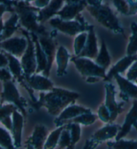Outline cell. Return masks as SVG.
<instances>
[{
  "label": "cell",
  "instance_id": "cell-1",
  "mask_svg": "<svg viewBox=\"0 0 137 149\" xmlns=\"http://www.w3.org/2000/svg\"><path fill=\"white\" fill-rule=\"evenodd\" d=\"M79 96L77 92L54 87L47 94L41 92L39 100L33 102L32 106L36 110L45 107L50 115L57 116L67 107L75 102Z\"/></svg>",
  "mask_w": 137,
  "mask_h": 149
},
{
  "label": "cell",
  "instance_id": "cell-2",
  "mask_svg": "<svg viewBox=\"0 0 137 149\" xmlns=\"http://www.w3.org/2000/svg\"><path fill=\"white\" fill-rule=\"evenodd\" d=\"M15 12L19 16L22 26L31 33L38 36H48L46 29L38 21L37 12L40 9L30 5L28 2L21 1L14 4Z\"/></svg>",
  "mask_w": 137,
  "mask_h": 149
},
{
  "label": "cell",
  "instance_id": "cell-3",
  "mask_svg": "<svg viewBox=\"0 0 137 149\" xmlns=\"http://www.w3.org/2000/svg\"><path fill=\"white\" fill-rule=\"evenodd\" d=\"M87 10L100 23L115 33H122L123 30L120 26L118 18L114 15L111 8L105 5L97 7L87 6Z\"/></svg>",
  "mask_w": 137,
  "mask_h": 149
},
{
  "label": "cell",
  "instance_id": "cell-4",
  "mask_svg": "<svg viewBox=\"0 0 137 149\" xmlns=\"http://www.w3.org/2000/svg\"><path fill=\"white\" fill-rule=\"evenodd\" d=\"M77 17L78 20L70 21V20H63L60 18H54L50 20V24L51 26L70 36H74L78 33L84 32L88 30L89 27L83 19H80V15H78Z\"/></svg>",
  "mask_w": 137,
  "mask_h": 149
},
{
  "label": "cell",
  "instance_id": "cell-5",
  "mask_svg": "<svg viewBox=\"0 0 137 149\" xmlns=\"http://www.w3.org/2000/svg\"><path fill=\"white\" fill-rule=\"evenodd\" d=\"M23 33L26 36V39L28 40V47L22 57L21 64L24 72V78L28 77L36 72L37 62L35 57V44L32 38H30V35L26 31H22Z\"/></svg>",
  "mask_w": 137,
  "mask_h": 149
},
{
  "label": "cell",
  "instance_id": "cell-6",
  "mask_svg": "<svg viewBox=\"0 0 137 149\" xmlns=\"http://www.w3.org/2000/svg\"><path fill=\"white\" fill-rule=\"evenodd\" d=\"M71 61L74 62L78 71L82 76L86 77H94L105 78L106 77V70L98 66L90 59L87 58L74 57Z\"/></svg>",
  "mask_w": 137,
  "mask_h": 149
},
{
  "label": "cell",
  "instance_id": "cell-7",
  "mask_svg": "<svg viewBox=\"0 0 137 149\" xmlns=\"http://www.w3.org/2000/svg\"><path fill=\"white\" fill-rule=\"evenodd\" d=\"M1 102H9L13 103L24 117L27 116L25 109L26 100L20 96L18 90L15 87L14 83L12 81H8L3 84V91L1 94Z\"/></svg>",
  "mask_w": 137,
  "mask_h": 149
},
{
  "label": "cell",
  "instance_id": "cell-8",
  "mask_svg": "<svg viewBox=\"0 0 137 149\" xmlns=\"http://www.w3.org/2000/svg\"><path fill=\"white\" fill-rule=\"evenodd\" d=\"M105 102L108 110L111 113V123H112L117 118L119 114L123 111L124 102L117 103L115 98V87L111 82H108L105 84Z\"/></svg>",
  "mask_w": 137,
  "mask_h": 149
},
{
  "label": "cell",
  "instance_id": "cell-9",
  "mask_svg": "<svg viewBox=\"0 0 137 149\" xmlns=\"http://www.w3.org/2000/svg\"><path fill=\"white\" fill-rule=\"evenodd\" d=\"M39 42L44 52L46 54L47 60H48V66L46 70L43 72V74L46 77H49L51 66L56 56V44L54 41L52 37L48 36H39L38 38Z\"/></svg>",
  "mask_w": 137,
  "mask_h": 149
},
{
  "label": "cell",
  "instance_id": "cell-10",
  "mask_svg": "<svg viewBox=\"0 0 137 149\" xmlns=\"http://www.w3.org/2000/svg\"><path fill=\"white\" fill-rule=\"evenodd\" d=\"M91 112V110L81 106L76 105L74 104H72L67 107L63 111L58 115L57 118L55 119L54 123L57 127L64 125V123H67L68 121L71 120L73 118H76L80 115L89 113Z\"/></svg>",
  "mask_w": 137,
  "mask_h": 149
},
{
  "label": "cell",
  "instance_id": "cell-11",
  "mask_svg": "<svg viewBox=\"0 0 137 149\" xmlns=\"http://www.w3.org/2000/svg\"><path fill=\"white\" fill-rule=\"evenodd\" d=\"M0 46L12 55L20 57L24 55L28 47V40L24 38H13L1 42Z\"/></svg>",
  "mask_w": 137,
  "mask_h": 149
},
{
  "label": "cell",
  "instance_id": "cell-12",
  "mask_svg": "<svg viewBox=\"0 0 137 149\" xmlns=\"http://www.w3.org/2000/svg\"><path fill=\"white\" fill-rule=\"evenodd\" d=\"M132 126L137 130V100L133 102L131 110L126 115L124 124L121 126L118 134L115 138L116 141L123 139L131 131Z\"/></svg>",
  "mask_w": 137,
  "mask_h": 149
},
{
  "label": "cell",
  "instance_id": "cell-13",
  "mask_svg": "<svg viewBox=\"0 0 137 149\" xmlns=\"http://www.w3.org/2000/svg\"><path fill=\"white\" fill-rule=\"evenodd\" d=\"M27 85L32 90L38 91H50L54 88V83L46 76L33 74L28 77H24Z\"/></svg>",
  "mask_w": 137,
  "mask_h": 149
},
{
  "label": "cell",
  "instance_id": "cell-14",
  "mask_svg": "<svg viewBox=\"0 0 137 149\" xmlns=\"http://www.w3.org/2000/svg\"><path fill=\"white\" fill-rule=\"evenodd\" d=\"M48 134V129L46 126L38 125L35 126L32 134L26 143L30 144L35 149H43Z\"/></svg>",
  "mask_w": 137,
  "mask_h": 149
},
{
  "label": "cell",
  "instance_id": "cell-15",
  "mask_svg": "<svg viewBox=\"0 0 137 149\" xmlns=\"http://www.w3.org/2000/svg\"><path fill=\"white\" fill-rule=\"evenodd\" d=\"M88 34L86 40V43L82 52L76 57L87 58L89 59H94L98 56L97 39H96L95 33H94V27L90 26L88 29Z\"/></svg>",
  "mask_w": 137,
  "mask_h": 149
},
{
  "label": "cell",
  "instance_id": "cell-16",
  "mask_svg": "<svg viewBox=\"0 0 137 149\" xmlns=\"http://www.w3.org/2000/svg\"><path fill=\"white\" fill-rule=\"evenodd\" d=\"M120 128L119 125L108 123V125L104 126L94 132L91 139L95 143L99 144L100 142L113 139L114 137L116 138Z\"/></svg>",
  "mask_w": 137,
  "mask_h": 149
},
{
  "label": "cell",
  "instance_id": "cell-17",
  "mask_svg": "<svg viewBox=\"0 0 137 149\" xmlns=\"http://www.w3.org/2000/svg\"><path fill=\"white\" fill-rule=\"evenodd\" d=\"M24 116L15 110L12 114V133L13 137V144L16 148L22 146V136L24 127Z\"/></svg>",
  "mask_w": 137,
  "mask_h": 149
},
{
  "label": "cell",
  "instance_id": "cell-18",
  "mask_svg": "<svg viewBox=\"0 0 137 149\" xmlns=\"http://www.w3.org/2000/svg\"><path fill=\"white\" fill-rule=\"evenodd\" d=\"M114 78L118 83L121 95L124 100H129V98L137 99V86L134 84L132 81L123 78L120 74H116Z\"/></svg>",
  "mask_w": 137,
  "mask_h": 149
},
{
  "label": "cell",
  "instance_id": "cell-19",
  "mask_svg": "<svg viewBox=\"0 0 137 149\" xmlns=\"http://www.w3.org/2000/svg\"><path fill=\"white\" fill-rule=\"evenodd\" d=\"M137 60V54L133 56H127L119 60L116 64L112 67L108 73L106 74V77L104 79V81L109 82L112 78L114 77L116 74L123 73L126 70L131 66Z\"/></svg>",
  "mask_w": 137,
  "mask_h": 149
},
{
  "label": "cell",
  "instance_id": "cell-20",
  "mask_svg": "<svg viewBox=\"0 0 137 149\" xmlns=\"http://www.w3.org/2000/svg\"><path fill=\"white\" fill-rule=\"evenodd\" d=\"M87 6L86 0H82L76 4H67L56 15H59L60 19L63 20H71L77 17L80 12L86 8Z\"/></svg>",
  "mask_w": 137,
  "mask_h": 149
},
{
  "label": "cell",
  "instance_id": "cell-21",
  "mask_svg": "<svg viewBox=\"0 0 137 149\" xmlns=\"http://www.w3.org/2000/svg\"><path fill=\"white\" fill-rule=\"evenodd\" d=\"M63 3L64 0H51L50 3L48 6L38 12V21L40 23L43 24L54 15L57 14L62 8Z\"/></svg>",
  "mask_w": 137,
  "mask_h": 149
},
{
  "label": "cell",
  "instance_id": "cell-22",
  "mask_svg": "<svg viewBox=\"0 0 137 149\" xmlns=\"http://www.w3.org/2000/svg\"><path fill=\"white\" fill-rule=\"evenodd\" d=\"M31 38H32L33 42L35 44V57H36L37 62V69L35 73L38 74L40 72H44L46 70L48 66V60L46 54L44 52L38 40V37L36 34L31 33Z\"/></svg>",
  "mask_w": 137,
  "mask_h": 149
},
{
  "label": "cell",
  "instance_id": "cell-23",
  "mask_svg": "<svg viewBox=\"0 0 137 149\" xmlns=\"http://www.w3.org/2000/svg\"><path fill=\"white\" fill-rule=\"evenodd\" d=\"M56 63H57V76H62L66 73L68 66L70 54L64 46H60L56 54Z\"/></svg>",
  "mask_w": 137,
  "mask_h": 149
},
{
  "label": "cell",
  "instance_id": "cell-24",
  "mask_svg": "<svg viewBox=\"0 0 137 149\" xmlns=\"http://www.w3.org/2000/svg\"><path fill=\"white\" fill-rule=\"evenodd\" d=\"M7 58L8 59L9 62V68L12 74L16 78L19 82L23 83L24 82V72L22 69L21 63L19 62V60L15 57L14 56L10 54H7Z\"/></svg>",
  "mask_w": 137,
  "mask_h": 149
},
{
  "label": "cell",
  "instance_id": "cell-25",
  "mask_svg": "<svg viewBox=\"0 0 137 149\" xmlns=\"http://www.w3.org/2000/svg\"><path fill=\"white\" fill-rule=\"evenodd\" d=\"M111 59L110 54L108 52L106 45L105 44L104 40H102L100 52L98 54L97 57L96 58L95 63L104 70H106L111 65Z\"/></svg>",
  "mask_w": 137,
  "mask_h": 149
},
{
  "label": "cell",
  "instance_id": "cell-26",
  "mask_svg": "<svg viewBox=\"0 0 137 149\" xmlns=\"http://www.w3.org/2000/svg\"><path fill=\"white\" fill-rule=\"evenodd\" d=\"M66 126V125L58 126L54 130L51 131L48 134L46 143H45L43 149H54L58 144L60 135L62 130Z\"/></svg>",
  "mask_w": 137,
  "mask_h": 149
},
{
  "label": "cell",
  "instance_id": "cell-27",
  "mask_svg": "<svg viewBox=\"0 0 137 149\" xmlns=\"http://www.w3.org/2000/svg\"><path fill=\"white\" fill-rule=\"evenodd\" d=\"M19 16L17 13H14L8 21L6 22L4 25V28L3 30V33L1 35L2 40H5L10 38L14 31L17 28V22H18Z\"/></svg>",
  "mask_w": 137,
  "mask_h": 149
},
{
  "label": "cell",
  "instance_id": "cell-28",
  "mask_svg": "<svg viewBox=\"0 0 137 149\" xmlns=\"http://www.w3.org/2000/svg\"><path fill=\"white\" fill-rule=\"evenodd\" d=\"M132 36L130 38L129 44L127 46V56H133L137 54V24L132 23Z\"/></svg>",
  "mask_w": 137,
  "mask_h": 149
},
{
  "label": "cell",
  "instance_id": "cell-29",
  "mask_svg": "<svg viewBox=\"0 0 137 149\" xmlns=\"http://www.w3.org/2000/svg\"><path fill=\"white\" fill-rule=\"evenodd\" d=\"M96 120H97V116L92 114V112H89V113H85L80 115V116L68 121L67 123H74L79 124L80 125L89 126L93 125Z\"/></svg>",
  "mask_w": 137,
  "mask_h": 149
},
{
  "label": "cell",
  "instance_id": "cell-30",
  "mask_svg": "<svg viewBox=\"0 0 137 149\" xmlns=\"http://www.w3.org/2000/svg\"><path fill=\"white\" fill-rule=\"evenodd\" d=\"M109 147L113 149H137V141H127L123 139L116 141V142L107 143Z\"/></svg>",
  "mask_w": 137,
  "mask_h": 149
},
{
  "label": "cell",
  "instance_id": "cell-31",
  "mask_svg": "<svg viewBox=\"0 0 137 149\" xmlns=\"http://www.w3.org/2000/svg\"><path fill=\"white\" fill-rule=\"evenodd\" d=\"M67 127L70 130L72 139V145L75 144L80 141L81 136V127L80 125L77 123H70L66 124Z\"/></svg>",
  "mask_w": 137,
  "mask_h": 149
},
{
  "label": "cell",
  "instance_id": "cell-32",
  "mask_svg": "<svg viewBox=\"0 0 137 149\" xmlns=\"http://www.w3.org/2000/svg\"><path fill=\"white\" fill-rule=\"evenodd\" d=\"M0 146L6 149H16L10 134L2 128H0Z\"/></svg>",
  "mask_w": 137,
  "mask_h": 149
},
{
  "label": "cell",
  "instance_id": "cell-33",
  "mask_svg": "<svg viewBox=\"0 0 137 149\" xmlns=\"http://www.w3.org/2000/svg\"><path fill=\"white\" fill-rule=\"evenodd\" d=\"M88 38V33L86 32H82L80 33L74 40V53L76 56H78L82 52L84 49L85 44L86 43Z\"/></svg>",
  "mask_w": 137,
  "mask_h": 149
},
{
  "label": "cell",
  "instance_id": "cell-34",
  "mask_svg": "<svg viewBox=\"0 0 137 149\" xmlns=\"http://www.w3.org/2000/svg\"><path fill=\"white\" fill-rule=\"evenodd\" d=\"M65 125H66V126H65L64 130H62L58 144L60 148H68L70 146L72 145L70 132V130L67 127L66 124H65Z\"/></svg>",
  "mask_w": 137,
  "mask_h": 149
},
{
  "label": "cell",
  "instance_id": "cell-35",
  "mask_svg": "<svg viewBox=\"0 0 137 149\" xmlns=\"http://www.w3.org/2000/svg\"><path fill=\"white\" fill-rule=\"evenodd\" d=\"M17 107L13 104H6L3 107H0V122H1L6 118L12 115L13 112L17 110Z\"/></svg>",
  "mask_w": 137,
  "mask_h": 149
},
{
  "label": "cell",
  "instance_id": "cell-36",
  "mask_svg": "<svg viewBox=\"0 0 137 149\" xmlns=\"http://www.w3.org/2000/svg\"><path fill=\"white\" fill-rule=\"evenodd\" d=\"M112 1L119 12L124 15H129L130 7L127 0H112Z\"/></svg>",
  "mask_w": 137,
  "mask_h": 149
},
{
  "label": "cell",
  "instance_id": "cell-37",
  "mask_svg": "<svg viewBox=\"0 0 137 149\" xmlns=\"http://www.w3.org/2000/svg\"><path fill=\"white\" fill-rule=\"evenodd\" d=\"M98 117L105 123H111V113L104 104L101 105L98 108Z\"/></svg>",
  "mask_w": 137,
  "mask_h": 149
},
{
  "label": "cell",
  "instance_id": "cell-38",
  "mask_svg": "<svg viewBox=\"0 0 137 149\" xmlns=\"http://www.w3.org/2000/svg\"><path fill=\"white\" fill-rule=\"evenodd\" d=\"M127 78L131 81L137 80V60L133 63L127 74Z\"/></svg>",
  "mask_w": 137,
  "mask_h": 149
},
{
  "label": "cell",
  "instance_id": "cell-39",
  "mask_svg": "<svg viewBox=\"0 0 137 149\" xmlns=\"http://www.w3.org/2000/svg\"><path fill=\"white\" fill-rule=\"evenodd\" d=\"M11 79H12V75L8 70L5 68L0 69V80L6 82L8 81H10Z\"/></svg>",
  "mask_w": 137,
  "mask_h": 149
},
{
  "label": "cell",
  "instance_id": "cell-40",
  "mask_svg": "<svg viewBox=\"0 0 137 149\" xmlns=\"http://www.w3.org/2000/svg\"><path fill=\"white\" fill-rule=\"evenodd\" d=\"M130 7L129 15L134 14L137 12V0H127Z\"/></svg>",
  "mask_w": 137,
  "mask_h": 149
},
{
  "label": "cell",
  "instance_id": "cell-41",
  "mask_svg": "<svg viewBox=\"0 0 137 149\" xmlns=\"http://www.w3.org/2000/svg\"><path fill=\"white\" fill-rule=\"evenodd\" d=\"M35 5L38 8H44L50 3L51 0H35Z\"/></svg>",
  "mask_w": 137,
  "mask_h": 149
},
{
  "label": "cell",
  "instance_id": "cell-42",
  "mask_svg": "<svg viewBox=\"0 0 137 149\" xmlns=\"http://www.w3.org/2000/svg\"><path fill=\"white\" fill-rule=\"evenodd\" d=\"M8 59L7 56L3 54H0V68L5 67L8 64Z\"/></svg>",
  "mask_w": 137,
  "mask_h": 149
},
{
  "label": "cell",
  "instance_id": "cell-43",
  "mask_svg": "<svg viewBox=\"0 0 137 149\" xmlns=\"http://www.w3.org/2000/svg\"><path fill=\"white\" fill-rule=\"evenodd\" d=\"M102 0H86V2L89 6L97 7L102 5Z\"/></svg>",
  "mask_w": 137,
  "mask_h": 149
},
{
  "label": "cell",
  "instance_id": "cell-44",
  "mask_svg": "<svg viewBox=\"0 0 137 149\" xmlns=\"http://www.w3.org/2000/svg\"><path fill=\"white\" fill-rule=\"evenodd\" d=\"M15 1H11V0H0V3L1 4H5L9 8L12 9V6H14Z\"/></svg>",
  "mask_w": 137,
  "mask_h": 149
},
{
  "label": "cell",
  "instance_id": "cell-45",
  "mask_svg": "<svg viewBox=\"0 0 137 149\" xmlns=\"http://www.w3.org/2000/svg\"><path fill=\"white\" fill-rule=\"evenodd\" d=\"M100 78L98 77H94V76H91V77H88L86 82L88 83H90V84H93V83H96L99 82Z\"/></svg>",
  "mask_w": 137,
  "mask_h": 149
},
{
  "label": "cell",
  "instance_id": "cell-46",
  "mask_svg": "<svg viewBox=\"0 0 137 149\" xmlns=\"http://www.w3.org/2000/svg\"><path fill=\"white\" fill-rule=\"evenodd\" d=\"M8 8L10 9V10H12V9H11L9 8V7L7 6L5 4H0V17L1 16L2 14L4 13V12H6V10L8 9Z\"/></svg>",
  "mask_w": 137,
  "mask_h": 149
},
{
  "label": "cell",
  "instance_id": "cell-47",
  "mask_svg": "<svg viewBox=\"0 0 137 149\" xmlns=\"http://www.w3.org/2000/svg\"><path fill=\"white\" fill-rule=\"evenodd\" d=\"M82 0H66L67 4H76L81 2Z\"/></svg>",
  "mask_w": 137,
  "mask_h": 149
},
{
  "label": "cell",
  "instance_id": "cell-48",
  "mask_svg": "<svg viewBox=\"0 0 137 149\" xmlns=\"http://www.w3.org/2000/svg\"><path fill=\"white\" fill-rule=\"evenodd\" d=\"M3 22H2V19H0V34L2 32V31L3 30Z\"/></svg>",
  "mask_w": 137,
  "mask_h": 149
},
{
  "label": "cell",
  "instance_id": "cell-49",
  "mask_svg": "<svg viewBox=\"0 0 137 149\" xmlns=\"http://www.w3.org/2000/svg\"><path fill=\"white\" fill-rule=\"evenodd\" d=\"M27 149H35V148H33L32 146L30 145V144H27Z\"/></svg>",
  "mask_w": 137,
  "mask_h": 149
},
{
  "label": "cell",
  "instance_id": "cell-50",
  "mask_svg": "<svg viewBox=\"0 0 137 149\" xmlns=\"http://www.w3.org/2000/svg\"><path fill=\"white\" fill-rule=\"evenodd\" d=\"M22 1H26V2H30V1H35V0H22Z\"/></svg>",
  "mask_w": 137,
  "mask_h": 149
},
{
  "label": "cell",
  "instance_id": "cell-51",
  "mask_svg": "<svg viewBox=\"0 0 137 149\" xmlns=\"http://www.w3.org/2000/svg\"><path fill=\"white\" fill-rule=\"evenodd\" d=\"M74 145H71V146H70L68 148V149H74Z\"/></svg>",
  "mask_w": 137,
  "mask_h": 149
},
{
  "label": "cell",
  "instance_id": "cell-52",
  "mask_svg": "<svg viewBox=\"0 0 137 149\" xmlns=\"http://www.w3.org/2000/svg\"><path fill=\"white\" fill-rule=\"evenodd\" d=\"M0 149H6V148H4L3 147H2V146H0Z\"/></svg>",
  "mask_w": 137,
  "mask_h": 149
},
{
  "label": "cell",
  "instance_id": "cell-53",
  "mask_svg": "<svg viewBox=\"0 0 137 149\" xmlns=\"http://www.w3.org/2000/svg\"><path fill=\"white\" fill-rule=\"evenodd\" d=\"M108 149H113V148H112L111 147H109V148H108Z\"/></svg>",
  "mask_w": 137,
  "mask_h": 149
}]
</instances>
